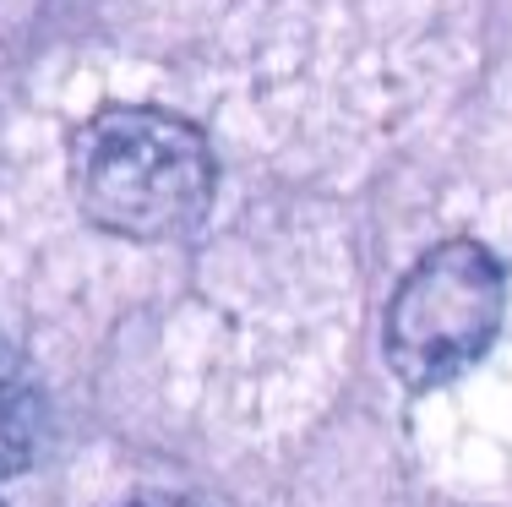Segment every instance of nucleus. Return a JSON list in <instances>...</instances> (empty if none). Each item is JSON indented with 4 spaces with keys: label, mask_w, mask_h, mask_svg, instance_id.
<instances>
[{
    "label": "nucleus",
    "mask_w": 512,
    "mask_h": 507,
    "mask_svg": "<svg viewBox=\"0 0 512 507\" xmlns=\"http://www.w3.org/2000/svg\"><path fill=\"white\" fill-rule=\"evenodd\" d=\"M44 442V393L22 349L0 338V475H17L33 464Z\"/></svg>",
    "instance_id": "obj_3"
},
{
    "label": "nucleus",
    "mask_w": 512,
    "mask_h": 507,
    "mask_svg": "<svg viewBox=\"0 0 512 507\" xmlns=\"http://www.w3.org/2000/svg\"><path fill=\"white\" fill-rule=\"evenodd\" d=\"M507 279L480 240H442L404 273L387 306V366L404 388H442L491 349Z\"/></svg>",
    "instance_id": "obj_2"
},
{
    "label": "nucleus",
    "mask_w": 512,
    "mask_h": 507,
    "mask_svg": "<svg viewBox=\"0 0 512 507\" xmlns=\"http://www.w3.org/2000/svg\"><path fill=\"white\" fill-rule=\"evenodd\" d=\"M213 148L191 120L115 104L71 137L77 208L120 240H175L213 208Z\"/></svg>",
    "instance_id": "obj_1"
},
{
    "label": "nucleus",
    "mask_w": 512,
    "mask_h": 507,
    "mask_svg": "<svg viewBox=\"0 0 512 507\" xmlns=\"http://www.w3.org/2000/svg\"><path fill=\"white\" fill-rule=\"evenodd\" d=\"M126 507H191V502H180V497H131Z\"/></svg>",
    "instance_id": "obj_4"
},
{
    "label": "nucleus",
    "mask_w": 512,
    "mask_h": 507,
    "mask_svg": "<svg viewBox=\"0 0 512 507\" xmlns=\"http://www.w3.org/2000/svg\"><path fill=\"white\" fill-rule=\"evenodd\" d=\"M0 507H6V502H0Z\"/></svg>",
    "instance_id": "obj_5"
}]
</instances>
